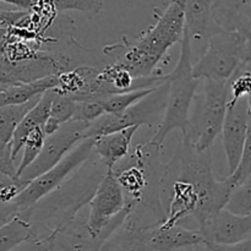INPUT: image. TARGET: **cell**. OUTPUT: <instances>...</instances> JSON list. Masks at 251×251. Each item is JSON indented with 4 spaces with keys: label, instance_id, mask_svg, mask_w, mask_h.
I'll use <instances>...</instances> for the list:
<instances>
[{
    "label": "cell",
    "instance_id": "cell-30",
    "mask_svg": "<svg viewBox=\"0 0 251 251\" xmlns=\"http://www.w3.org/2000/svg\"><path fill=\"white\" fill-rule=\"evenodd\" d=\"M1 2L14 5L19 10H25V11H33L37 5L36 0H1Z\"/></svg>",
    "mask_w": 251,
    "mask_h": 251
},
{
    "label": "cell",
    "instance_id": "cell-7",
    "mask_svg": "<svg viewBox=\"0 0 251 251\" xmlns=\"http://www.w3.org/2000/svg\"><path fill=\"white\" fill-rule=\"evenodd\" d=\"M251 59V42L235 31L223 28L208 41L205 51L193 66L201 81L228 82L245 61Z\"/></svg>",
    "mask_w": 251,
    "mask_h": 251
},
{
    "label": "cell",
    "instance_id": "cell-1",
    "mask_svg": "<svg viewBox=\"0 0 251 251\" xmlns=\"http://www.w3.org/2000/svg\"><path fill=\"white\" fill-rule=\"evenodd\" d=\"M234 185L228 176H217L212 169V151L200 152L188 135L176 147L164 166L161 199L166 211L162 226L184 227L200 233L226 208Z\"/></svg>",
    "mask_w": 251,
    "mask_h": 251
},
{
    "label": "cell",
    "instance_id": "cell-15",
    "mask_svg": "<svg viewBox=\"0 0 251 251\" xmlns=\"http://www.w3.org/2000/svg\"><path fill=\"white\" fill-rule=\"evenodd\" d=\"M206 243L235 244L251 237V216H240L223 208L202 233Z\"/></svg>",
    "mask_w": 251,
    "mask_h": 251
},
{
    "label": "cell",
    "instance_id": "cell-27",
    "mask_svg": "<svg viewBox=\"0 0 251 251\" xmlns=\"http://www.w3.org/2000/svg\"><path fill=\"white\" fill-rule=\"evenodd\" d=\"M104 108L98 100H76V110L74 120L92 124L96 120L104 115Z\"/></svg>",
    "mask_w": 251,
    "mask_h": 251
},
{
    "label": "cell",
    "instance_id": "cell-17",
    "mask_svg": "<svg viewBox=\"0 0 251 251\" xmlns=\"http://www.w3.org/2000/svg\"><path fill=\"white\" fill-rule=\"evenodd\" d=\"M54 96H55L54 90L44 93L42 96L41 100L32 108L31 112L25 117L21 124L17 126L11 141L12 158H14V161L17 157V154L20 153V151H22V149H24V145L26 142L27 137L29 136V134L36 129H38V127H44V125L47 124L49 115H50Z\"/></svg>",
    "mask_w": 251,
    "mask_h": 251
},
{
    "label": "cell",
    "instance_id": "cell-2",
    "mask_svg": "<svg viewBox=\"0 0 251 251\" xmlns=\"http://www.w3.org/2000/svg\"><path fill=\"white\" fill-rule=\"evenodd\" d=\"M162 147L146 141L134 146L129 156L113 169L126 200L127 217L123 227L149 229L166 222L161 199V181L164 166Z\"/></svg>",
    "mask_w": 251,
    "mask_h": 251
},
{
    "label": "cell",
    "instance_id": "cell-8",
    "mask_svg": "<svg viewBox=\"0 0 251 251\" xmlns=\"http://www.w3.org/2000/svg\"><path fill=\"white\" fill-rule=\"evenodd\" d=\"M228 82L205 81L202 93L196 96L198 100L194 114L190 115L186 135L190 137L198 151L205 152L211 150L218 135L222 134L229 103Z\"/></svg>",
    "mask_w": 251,
    "mask_h": 251
},
{
    "label": "cell",
    "instance_id": "cell-18",
    "mask_svg": "<svg viewBox=\"0 0 251 251\" xmlns=\"http://www.w3.org/2000/svg\"><path fill=\"white\" fill-rule=\"evenodd\" d=\"M58 75L48 76L37 81L15 85L0 86V107L2 105L24 104L32 100L42 97L46 92L58 88Z\"/></svg>",
    "mask_w": 251,
    "mask_h": 251
},
{
    "label": "cell",
    "instance_id": "cell-10",
    "mask_svg": "<svg viewBox=\"0 0 251 251\" xmlns=\"http://www.w3.org/2000/svg\"><path fill=\"white\" fill-rule=\"evenodd\" d=\"M127 217L124 191L114 172L108 171L90 202L87 226L93 237L105 242Z\"/></svg>",
    "mask_w": 251,
    "mask_h": 251
},
{
    "label": "cell",
    "instance_id": "cell-23",
    "mask_svg": "<svg viewBox=\"0 0 251 251\" xmlns=\"http://www.w3.org/2000/svg\"><path fill=\"white\" fill-rule=\"evenodd\" d=\"M47 135L44 131V127H38L29 134L26 142H25L24 149H22L24 152H22L21 162L17 167V178H20L22 173L37 161L39 154L43 151Z\"/></svg>",
    "mask_w": 251,
    "mask_h": 251
},
{
    "label": "cell",
    "instance_id": "cell-5",
    "mask_svg": "<svg viewBox=\"0 0 251 251\" xmlns=\"http://www.w3.org/2000/svg\"><path fill=\"white\" fill-rule=\"evenodd\" d=\"M193 66L190 38L184 29L180 42V55L173 70L168 74L169 95L166 113L156 132L150 139L157 146L162 147L164 140L174 130H180L183 136L188 134L191 105L196 98V90L201 83V80L194 77Z\"/></svg>",
    "mask_w": 251,
    "mask_h": 251
},
{
    "label": "cell",
    "instance_id": "cell-19",
    "mask_svg": "<svg viewBox=\"0 0 251 251\" xmlns=\"http://www.w3.org/2000/svg\"><path fill=\"white\" fill-rule=\"evenodd\" d=\"M42 97L32 100L24 104L2 105L0 107V147L11 144L17 126L21 124L32 108L41 100Z\"/></svg>",
    "mask_w": 251,
    "mask_h": 251
},
{
    "label": "cell",
    "instance_id": "cell-20",
    "mask_svg": "<svg viewBox=\"0 0 251 251\" xmlns=\"http://www.w3.org/2000/svg\"><path fill=\"white\" fill-rule=\"evenodd\" d=\"M33 235L31 223L16 217L0 227V251H12Z\"/></svg>",
    "mask_w": 251,
    "mask_h": 251
},
{
    "label": "cell",
    "instance_id": "cell-9",
    "mask_svg": "<svg viewBox=\"0 0 251 251\" xmlns=\"http://www.w3.org/2000/svg\"><path fill=\"white\" fill-rule=\"evenodd\" d=\"M168 95L169 81H167L157 86L153 92L124 112L117 114L105 113L90 125L86 137H100L131 126L140 127L142 125H147L149 127H152L158 123V120L162 123L168 103Z\"/></svg>",
    "mask_w": 251,
    "mask_h": 251
},
{
    "label": "cell",
    "instance_id": "cell-13",
    "mask_svg": "<svg viewBox=\"0 0 251 251\" xmlns=\"http://www.w3.org/2000/svg\"><path fill=\"white\" fill-rule=\"evenodd\" d=\"M216 20L213 0H188L185 6V31L191 43V50H198L199 58L205 51L208 41L222 31ZM193 53V55H194ZM198 58V59H199Z\"/></svg>",
    "mask_w": 251,
    "mask_h": 251
},
{
    "label": "cell",
    "instance_id": "cell-3",
    "mask_svg": "<svg viewBox=\"0 0 251 251\" xmlns=\"http://www.w3.org/2000/svg\"><path fill=\"white\" fill-rule=\"evenodd\" d=\"M109 169L95 153L63 185L20 215L31 223L34 239H48L77 217L83 206L90 205L98 185Z\"/></svg>",
    "mask_w": 251,
    "mask_h": 251
},
{
    "label": "cell",
    "instance_id": "cell-21",
    "mask_svg": "<svg viewBox=\"0 0 251 251\" xmlns=\"http://www.w3.org/2000/svg\"><path fill=\"white\" fill-rule=\"evenodd\" d=\"M55 92V91H54ZM76 110V100L68 96L59 95L55 92L53 104H51L50 115L44 125V131L47 136H50L54 132L58 131L63 125L74 120Z\"/></svg>",
    "mask_w": 251,
    "mask_h": 251
},
{
    "label": "cell",
    "instance_id": "cell-16",
    "mask_svg": "<svg viewBox=\"0 0 251 251\" xmlns=\"http://www.w3.org/2000/svg\"><path fill=\"white\" fill-rule=\"evenodd\" d=\"M139 129V126H131L112 134L95 137L93 153L107 166L109 171H113L117 164L130 154L132 137Z\"/></svg>",
    "mask_w": 251,
    "mask_h": 251
},
{
    "label": "cell",
    "instance_id": "cell-12",
    "mask_svg": "<svg viewBox=\"0 0 251 251\" xmlns=\"http://www.w3.org/2000/svg\"><path fill=\"white\" fill-rule=\"evenodd\" d=\"M251 113L247 98L237 103H228L227 117L222 129V144L228 162V176H232L240 162L248 129H249Z\"/></svg>",
    "mask_w": 251,
    "mask_h": 251
},
{
    "label": "cell",
    "instance_id": "cell-4",
    "mask_svg": "<svg viewBox=\"0 0 251 251\" xmlns=\"http://www.w3.org/2000/svg\"><path fill=\"white\" fill-rule=\"evenodd\" d=\"M188 0H173L168 6L157 10V21L136 39L123 37L122 43L105 47L102 54L108 61H118L135 77H150L176 43H180L185 29V6Z\"/></svg>",
    "mask_w": 251,
    "mask_h": 251
},
{
    "label": "cell",
    "instance_id": "cell-11",
    "mask_svg": "<svg viewBox=\"0 0 251 251\" xmlns=\"http://www.w3.org/2000/svg\"><path fill=\"white\" fill-rule=\"evenodd\" d=\"M91 124L81 120H71L50 136H47L43 151L37 161L20 176L22 183L28 185L33 179L48 172L65 158L83 139Z\"/></svg>",
    "mask_w": 251,
    "mask_h": 251
},
{
    "label": "cell",
    "instance_id": "cell-26",
    "mask_svg": "<svg viewBox=\"0 0 251 251\" xmlns=\"http://www.w3.org/2000/svg\"><path fill=\"white\" fill-rule=\"evenodd\" d=\"M251 176V119L249 124V129H248L247 140H245L244 149H243L242 157H240V162L238 164V168L232 176H227L233 183V185L238 186L242 184L243 181L247 180Z\"/></svg>",
    "mask_w": 251,
    "mask_h": 251
},
{
    "label": "cell",
    "instance_id": "cell-6",
    "mask_svg": "<svg viewBox=\"0 0 251 251\" xmlns=\"http://www.w3.org/2000/svg\"><path fill=\"white\" fill-rule=\"evenodd\" d=\"M93 146H95V137L83 139L56 166L33 179L27 185V188L17 196V199L11 202L1 203V225L19 217L20 215L38 203L42 199L63 185L68 178H70L91 158L93 154Z\"/></svg>",
    "mask_w": 251,
    "mask_h": 251
},
{
    "label": "cell",
    "instance_id": "cell-24",
    "mask_svg": "<svg viewBox=\"0 0 251 251\" xmlns=\"http://www.w3.org/2000/svg\"><path fill=\"white\" fill-rule=\"evenodd\" d=\"M47 2L53 7L55 12H64L75 10L85 14L86 16L93 17L100 14L103 9V0H36Z\"/></svg>",
    "mask_w": 251,
    "mask_h": 251
},
{
    "label": "cell",
    "instance_id": "cell-25",
    "mask_svg": "<svg viewBox=\"0 0 251 251\" xmlns=\"http://www.w3.org/2000/svg\"><path fill=\"white\" fill-rule=\"evenodd\" d=\"M226 208L235 215L251 216V176L233 189Z\"/></svg>",
    "mask_w": 251,
    "mask_h": 251
},
{
    "label": "cell",
    "instance_id": "cell-28",
    "mask_svg": "<svg viewBox=\"0 0 251 251\" xmlns=\"http://www.w3.org/2000/svg\"><path fill=\"white\" fill-rule=\"evenodd\" d=\"M27 188V184L22 183L19 178L0 174V201L1 203L11 202Z\"/></svg>",
    "mask_w": 251,
    "mask_h": 251
},
{
    "label": "cell",
    "instance_id": "cell-22",
    "mask_svg": "<svg viewBox=\"0 0 251 251\" xmlns=\"http://www.w3.org/2000/svg\"><path fill=\"white\" fill-rule=\"evenodd\" d=\"M153 88H144V90H135L130 91V92L124 93H115V95L105 96L103 98H98L100 103H102L104 112L108 114H117V113H122L141 100L150 93L153 92Z\"/></svg>",
    "mask_w": 251,
    "mask_h": 251
},
{
    "label": "cell",
    "instance_id": "cell-14",
    "mask_svg": "<svg viewBox=\"0 0 251 251\" xmlns=\"http://www.w3.org/2000/svg\"><path fill=\"white\" fill-rule=\"evenodd\" d=\"M47 240L50 251H102L105 243L93 237L88 229L87 218L78 216Z\"/></svg>",
    "mask_w": 251,
    "mask_h": 251
},
{
    "label": "cell",
    "instance_id": "cell-29",
    "mask_svg": "<svg viewBox=\"0 0 251 251\" xmlns=\"http://www.w3.org/2000/svg\"><path fill=\"white\" fill-rule=\"evenodd\" d=\"M211 251H251V237L235 244H213L207 243Z\"/></svg>",
    "mask_w": 251,
    "mask_h": 251
}]
</instances>
